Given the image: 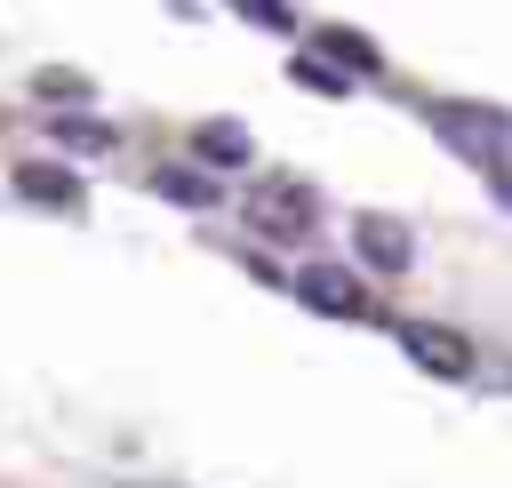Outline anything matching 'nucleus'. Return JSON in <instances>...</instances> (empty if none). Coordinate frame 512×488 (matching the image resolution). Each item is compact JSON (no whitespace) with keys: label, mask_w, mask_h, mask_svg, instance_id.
<instances>
[{"label":"nucleus","mask_w":512,"mask_h":488,"mask_svg":"<svg viewBox=\"0 0 512 488\" xmlns=\"http://www.w3.org/2000/svg\"><path fill=\"white\" fill-rule=\"evenodd\" d=\"M400 352L416 368H432V376H464L472 368V344L456 328H440V320H400Z\"/></svg>","instance_id":"4"},{"label":"nucleus","mask_w":512,"mask_h":488,"mask_svg":"<svg viewBox=\"0 0 512 488\" xmlns=\"http://www.w3.org/2000/svg\"><path fill=\"white\" fill-rule=\"evenodd\" d=\"M488 184H496V200H504V208H512V168H496V176H488Z\"/></svg>","instance_id":"13"},{"label":"nucleus","mask_w":512,"mask_h":488,"mask_svg":"<svg viewBox=\"0 0 512 488\" xmlns=\"http://www.w3.org/2000/svg\"><path fill=\"white\" fill-rule=\"evenodd\" d=\"M240 16H248V24H264V32H296V16H288L280 0H240Z\"/></svg>","instance_id":"12"},{"label":"nucleus","mask_w":512,"mask_h":488,"mask_svg":"<svg viewBox=\"0 0 512 488\" xmlns=\"http://www.w3.org/2000/svg\"><path fill=\"white\" fill-rule=\"evenodd\" d=\"M352 248H360L376 272H408V264H416V240H408L392 216H360V224H352Z\"/></svg>","instance_id":"5"},{"label":"nucleus","mask_w":512,"mask_h":488,"mask_svg":"<svg viewBox=\"0 0 512 488\" xmlns=\"http://www.w3.org/2000/svg\"><path fill=\"white\" fill-rule=\"evenodd\" d=\"M152 192H160V200H176V208H208V200H216V176H200V168H160V176H152Z\"/></svg>","instance_id":"10"},{"label":"nucleus","mask_w":512,"mask_h":488,"mask_svg":"<svg viewBox=\"0 0 512 488\" xmlns=\"http://www.w3.org/2000/svg\"><path fill=\"white\" fill-rule=\"evenodd\" d=\"M288 288H296V304H312V312H328V320H360V312H368V296H360V280H352L344 264H304Z\"/></svg>","instance_id":"3"},{"label":"nucleus","mask_w":512,"mask_h":488,"mask_svg":"<svg viewBox=\"0 0 512 488\" xmlns=\"http://www.w3.org/2000/svg\"><path fill=\"white\" fill-rule=\"evenodd\" d=\"M8 184H16L24 200H40V208H80V200H88L72 168H40V160H24V168H16Z\"/></svg>","instance_id":"7"},{"label":"nucleus","mask_w":512,"mask_h":488,"mask_svg":"<svg viewBox=\"0 0 512 488\" xmlns=\"http://www.w3.org/2000/svg\"><path fill=\"white\" fill-rule=\"evenodd\" d=\"M48 136L72 144V152H112L120 144V128L112 120H88V112H48Z\"/></svg>","instance_id":"9"},{"label":"nucleus","mask_w":512,"mask_h":488,"mask_svg":"<svg viewBox=\"0 0 512 488\" xmlns=\"http://www.w3.org/2000/svg\"><path fill=\"white\" fill-rule=\"evenodd\" d=\"M312 56H320L328 72L344 64V80H352V72H376V64H384V56H376V48L360 40V32H344V24H320V32H312Z\"/></svg>","instance_id":"8"},{"label":"nucleus","mask_w":512,"mask_h":488,"mask_svg":"<svg viewBox=\"0 0 512 488\" xmlns=\"http://www.w3.org/2000/svg\"><path fill=\"white\" fill-rule=\"evenodd\" d=\"M432 136L456 160H472L480 176L512 168V112H496V104H432Z\"/></svg>","instance_id":"1"},{"label":"nucleus","mask_w":512,"mask_h":488,"mask_svg":"<svg viewBox=\"0 0 512 488\" xmlns=\"http://www.w3.org/2000/svg\"><path fill=\"white\" fill-rule=\"evenodd\" d=\"M288 80H296V88H312V96H352V80H344V72H328L312 48H304V56H288Z\"/></svg>","instance_id":"11"},{"label":"nucleus","mask_w":512,"mask_h":488,"mask_svg":"<svg viewBox=\"0 0 512 488\" xmlns=\"http://www.w3.org/2000/svg\"><path fill=\"white\" fill-rule=\"evenodd\" d=\"M240 216H248L264 240H304V232L320 224V192H312L304 176H256L248 200H240Z\"/></svg>","instance_id":"2"},{"label":"nucleus","mask_w":512,"mask_h":488,"mask_svg":"<svg viewBox=\"0 0 512 488\" xmlns=\"http://www.w3.org/2000/svg\"><path fill=\"white\" fill-rule=\"evenodd\" d=\"M192 152H200L208 168H248V160H256V144H248L240 120H200V128H192Z\"/></svg>","instance_id":"6"}]
</instances>
